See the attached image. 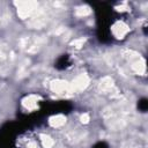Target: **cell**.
<instances>
[{"label": "cell", "instance_id": "obj_1", "mask_svg": "<svg viewBox=\"0 0 148 148\" xmlns=\"http://www.w3.org/2000/svg\"><path fill=\"white\" fill-rule=\"evenodd\" d=\"M139 106H140V109H141L142 111H145V110L147 109V101H146V99H142V101L139 103Z\"/></svg>", "mask_w": 148, "mask_h": 148}, {"label": "cell", "instance_id": "obj_2", "mask_svg": "<svg viewBox=\"0 0 148 148\" xmlns=\"http://www.w3.org/2000/svg\"><path fill=\"white\" fill-rule=\"evenodd\" d=\"M94 148H106V146H105V143H103V142H99V143H97Z\"/></svg>", "mask_w": 148, "mask_h": 148}]
</instances>
